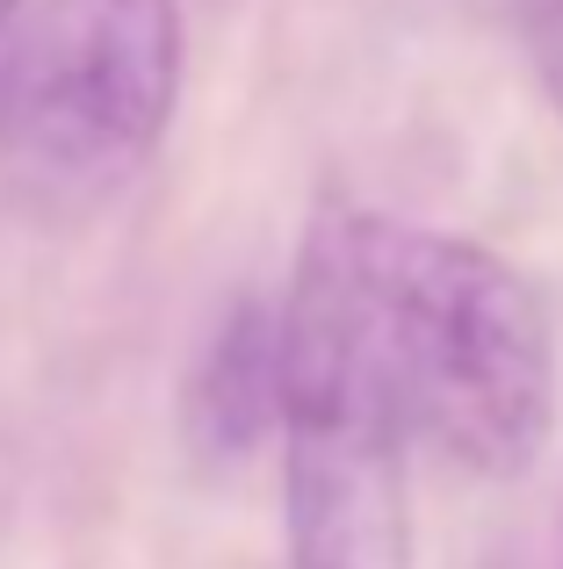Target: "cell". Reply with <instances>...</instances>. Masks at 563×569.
<instances>
[{
    "instance_id": "obj_2",
    "label": "cell",
    "mask_w": 563,
    "mask_h": 569,
    "mask_svg": "<svg viewBox=\"0 0 563 569\" xmlns=\"http://www.w3.org/2000/svg\"><path fill=\"white\" fill-rule=\"evenodd\" d=\"M282 318V527L289 569H412L405 403L383 368L354 209H318Z\"/></svg>"
},
{
    "instance_id": "obj_1",
    "label": "cell",
    "mask_w": 563,
    "mask_h": 569,
    "mask_svg": "<svg viewBox=\"0 0 563 569\" xmlns=\"http://www.w3.org/2000/svg\"><path fill=\"white\" fill-rule=\"evenodd\" d=\"M383 368L405 426L455 469L513 483L556 432V332L535 281L492 246L354 217Z\"/></svg>"
},
{
    "instance_id": "obj_5",
    "label": "cell",
    "mask_w": 563,
    "mask_h": 569,
    "mask_svg": "<svg viewBox=\"0 0 563 569\" xmlns=\"http://www.w3.org/2000/svg\"><path fill=\"white\" fill-rule=\"evenodd\" d=\"M521 37H527V66H535L542 94L563 116V0H521Z\"/></svg>"
},
{
    "instance_id": "obj_3",
    "label": "cell",
    "mask_w": 563,
    "mask_h": 569,
    "mask_svg": "<svg viewBox=\"0 0 563 569\" xmlns=\"http://www.w3.org/2000/svg\"><path fill=\"white\" fill-rule=\"evenodd\" d=\"M181 80V0H22L0 51V144L51 181H109L159 152Z\"/></svg>"
},
{
    "instance_id": "obj_6",
    "label": "cell",
    "mask_w": 563,
    "mask_h": 569,
    "mask_svg": "<svg viewBox=\"0 0 563 569\" xmlns=\"http://www.w3.org/2000/svg\"><path fill=\"white\" fill-rule=\"evenodd\" d=\"M14 14H22V0H0V51H8V37H14Z\"/></svg>"
},
{
    "instance_id": "obj_4",
    "label": "cell",
    "mask_w": 563,
    "mask_h": 569,
    "mask_svg": "<svg viewBox=\"0 0 563 569\" xmlns=\"http://www.w3.org/2000/svg\"><path fill=\"white\" fill-rule=\"evenodd\" d=\"M282 418V318L260 296H231L188 368L181 426L188 447L217 469H239Z\"/></svg>"
}]
</instances>
